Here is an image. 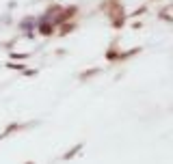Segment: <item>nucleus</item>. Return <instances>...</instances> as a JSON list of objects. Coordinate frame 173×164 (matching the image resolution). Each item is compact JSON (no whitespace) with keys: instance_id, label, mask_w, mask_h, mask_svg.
<instances>
[{"instance_id":"f257e3e1","label":"nucleus","mask_w":173,"mask_h":164,"mask_svg":"<svg viewBox=\"0 0 173 164\" xmlns=\"http://www.w3.org/2000/svg\"><path fill=\"white\" fill-rule=\"evenodd\" d=\"M39 30H41L43 35H50V30H52V28H50V26H48V24H41V28H39Z\"/></svg>"}]
</instances>
